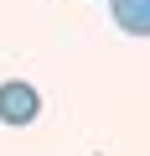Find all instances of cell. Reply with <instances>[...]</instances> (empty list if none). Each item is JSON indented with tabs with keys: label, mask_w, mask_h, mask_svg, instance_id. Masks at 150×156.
<instances>
[{
	"label": "cell",
	"mask_w": 150,
	"mask_h": 156,
	"mask_svg": "<svg viewBox=\"0 0 150 156\" xmlns=\"http://www.w3.org/2000/svg\"><path fill=\"white\" fill-rule=\"evenodd\" d=\"M114 26L129 37H150V0H109Z\"/></svg>",
	"instance_id": "2"
},
{
	"label": "cell",
	"mask_w": 150,
	"mask_h": 156,
	"mask_svg": "<svg viewBox=\"0 0 150 156\" xmlns=\"http://www.w3.org/2000/svg\"><path fill=\"white\" fill-rule=\"evenodd\" d=\"M36 115H42V94L31 83H21V78L0 83V120L5 125H31Z\"/></svg>",
	"instance_id": "1"
}]
</instances>
